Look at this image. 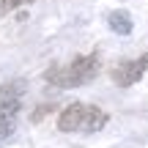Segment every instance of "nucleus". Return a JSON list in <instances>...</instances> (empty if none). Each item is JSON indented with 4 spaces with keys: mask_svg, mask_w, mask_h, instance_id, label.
I'll list each match as a JSON object with an SVG mask.
<instances>
[{
    "mask_svg": "<svg viewBox=\"0 0 148 148\" xmlns=\"http://www.w3.org/2000/svg\"><path fill=\"white\" fill-rule=\"evenodd\" d=\"M107 25H110V30L112 33H118V36H129L132 33V16H129V11H110L107 14Z\"/></svg>",
    "mask_w": 148,
    "mask_h": 148,
    "instance_id": "nucleus-6",
    "label": "nucleus"
},
{
    "mask_svg": "<svg viewBox=\"0 0 148 148\" xmlns=\"http://www.w3.org/2000/svg\"><path fill=\"white\" fill-rule=\"evenodd\" d=\"M19 112V96L3 93L0 96V126L5 132H14V118Z\"/></svg>",
    "mask_w": 148,
    "mask_h": 148,
    "instance_id": "nucleus-5",
    "label": "nucleus"
},
{
    "mask_svg": "<svg viewBox=\"0 0 148 148\" xmlns=\"http://www.w3.org/2000/svg\"><path fill=\"white\" fill-rule=\"evenodd\" d=\"M8 134H11V132H5V129L0 126V137H8Z\"/></svg>",
    "mask_w": 148,
    "mask_h": 148,
    "instance_id": "nucleus-9",
    "label": "nucleus"
},
{
    "mask_svg": "<svg viewBox=\"0 0 148 148\" xmlns=\"http://www.w3.org/2000/svg\"><path fill=\"white\" fill-rule=\"evenodd\" d=\"M27 3H33V0H0V16H5L8 11L19 8V5H27Z\"/></svg>",
    "mask_w": 148,
    "mask_h": 148,
    "instance_id": "nucleus-7",
    "label": "nucleus"
},
{
    "mask_svg": "<svg viewBox=\"0 0 148 148\" xmlns=\"http://www.w3.org/2000/svg\"><path fill=\"white\" fill-rule=\"evenodd\" d=\"M49 110H52V104H41V107H36V110H33V115H30V121H33V123H38Z\"/></svg>",
    "mask_w": 148,
    "mask_h": 148,
    "instance_id": "nucleus-8",
    "label": "nucleus"
},
{
    "mask_svg": "<svg viewBox=\"0 0 148 148\" xmlns=\"http://www.w3.org/2000/svg\"><path fill=\"white\" fill-rule=\"evenodd\" d=\"M107 121H110V115H107L101 107H96V104H85L82 123H79V132L93 134V132H99V129H104V126H107Z\"/></svg>",
    "mask_w": 148,
    "mask_h": 148,
    "instance_id": "nucleus-4",
    "label": "nucleus"
},
{
    "mask_svg": "<svg viewBox=\"0 0 148 148\" xmlns=\"http://www.w3.org/2000/svg\"><path fill=\"white\" fill-rule=\"evenodd\" d=\"M145 71H148V52L140 55L137 60H121L118 66H112L110 77H112V82H115L118 88H129V85H134Z\"/></svg>",
    "mask_w": 148,
    "mask_h": 148,
    "instance_id": "nucleus-2",
    "label": "nucleus"
},
{
    "mask_svg": "<svg viewBox=\"0 0 148 148\" xmlns=\"http://www.w3.org/2000/svg\"><path fill=\"white\" fill-rule=\"evenodd\" d=\"M99 69H101L99 55L90 52V55L74 58L69 66H49V69L44 71V79H47L49 85H55V88H79V85L90 82V79L99 74Z\"/></svg>",
    "mask_w": 148,
    "mask_h": 148,
    "instance_id": "nucleus-1",
    "label": "nucleus"
},
{
    "mask_svg": "<svg viewBox=\"0 0 148 148\" xmlns=\"http://www.w3.org/2000/svg\"><path fill=\"white\" fill-rule=\"evenodd\" d=\"M82 112H85V104H82V101H71V104L63 107V112L58 115V129H60V132H79Z\"/></svg>",
    "mask_w": 148,
    "mask_h": 148,
    "instance_id": "nucleus-3",
    "label": "nucleus"
}]
</instances>
